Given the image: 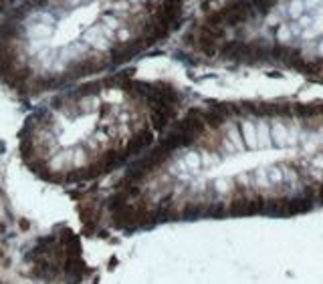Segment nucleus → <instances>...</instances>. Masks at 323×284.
I'll return each mask as SVG.
<instances>
[{
	"instance_id": "nucleus-1",
	"label": "nucleus",
	"mask_w": 323,
	"mask_h": 284,
	"mask_svg": "<svg viewBox=\"0 0 323 284\" xmlns=\"http://www.w3.org/2000/svg\"><path fill=\"white\" fill-rule=\"evenodd\" d=\"M174 81L125 67L40 97L18 129V153L36 179L85 185L117 176L154 147L184 107Z\"/></svg>"
},
{
	"instance_id": "nucleus-2",
	"label": "nucleus",
	"mask_w": 323,
	"mask_h": 284,
	"mask_svg": "<svg viewBox=\"0 0 323 284\" xmlns=\"http://www.w3.org/2000/svg\"><path fill=\"white\" fill-rule=\"evenodd\" d=\"M188 0H18L0 16V85L39 101L129 67L172 38Z\"/></svg>"
},
{
	"instance_id": "nucleus-3",
	"label": "nucleus",
	"mask_w": 323,
	"mask_h": 284,
	"mask_svg": "<svg viewBox=\"0 0 323 284\" xmlns=\"http://www.w3.org/2000/svg\"><path fill=\"white\" fill-rule=\"evenodd\" d=\"M311 24V30H309V36H315V32H321L323 30V16H317L315 20H309Z\"/></svg>"
},
{
	"instance_id": "nucleus-4",
	"label": "nucleus",
	"mask_w": 323,
	"mask_h": 284,
	"mask_svg": "<svg viewBox=\"0 0 323 284\" xmlns=\"http://www.w3.org/2000/svg\"><path fill=\"white\" fill-rule=\"evenodd\" d=\"M16 2H18V0H0V16H2V14H6L8 10L16 4Z\"/></svg>"
},
{
	"instance_id": "nucleus-5",
	"label": "nucleus",
	"mask_w": 323,
	"mask_h": 284,
	"mask_svg": "<svg viewBox=\"0 0 323 284\" xmlns=\"http://www.w3.org/2000/svg\"><path fill=\"white\" fill-rule=\"evenodd\" d=\"M287 38H289V28H287V26H281V28H279V32H277V41H279V42H285Z\"/></svg>"
},
{
	"instance_id": "nucleus-6",
	"label": "nucleus",
	"mask_w": 323,
	"mask_h": 284,
	"mask_svg": "<svg viewBox=\"0 0 323 284\" xmlns=\"http://www.w3.org/2000/svg\"><path fill=\"white\" fill-rule=\"evenodd\" d=\"M301 8H303V4L299 2V0H295L293 4L289 6V12H291V16H299V12H301Z\"/></svg>"
},
{
	"instance_id": "nucleus-7",
	"label": "nucleus",
	"mask_w": 323,
	"mask_h": 284,
	"mask_svg": "<svg viewBox=\"0 0 323 284\" xmlns=\"http://www.w3.org/2000/svg\"><path fill=\"white\" fill-rule=\"evenodd\" d=\"M319 200L323 202V183H321V188H319Z\"/></svg>"
},
{
	"instance_id": "nucleus-8",
	"label": "nucleus",
	"mask_w": 323,
	"mask_h": 284,
	"mask_svg": "<svg viewBox=\"0 0 323 284\" xmlns=\"http://www.w3.org/2000/svg\"><path fill=\"white\" fill-rule=\"evenodd\" d=\"M319 50H321V53H323V42H321V44H319Z\"/></svg>"
}]
</instances>
